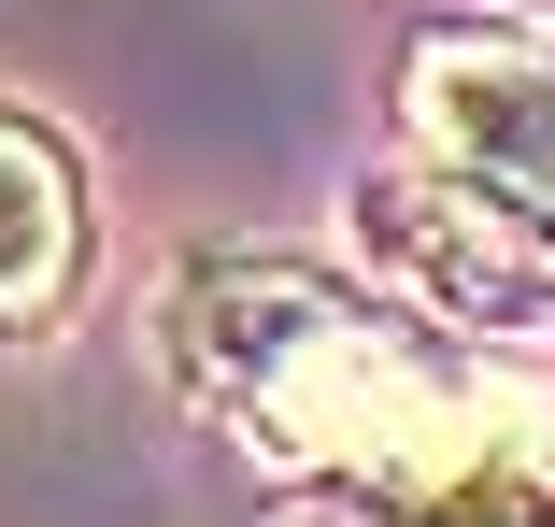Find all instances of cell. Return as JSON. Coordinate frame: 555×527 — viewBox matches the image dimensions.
<instances>
[{"label":"cell","instance_id":"cell-1","mask_svg":"<svg viewBox=\"0 0 555 527\" xmlns=\"http://www.w3.org/2000/svg\"><path fill=\"white\" fill-rule=\"evenodd\" d=\"M157 357L199 413L385 513H555V385L499 371L485 343H427L285 257H214L171 285Z\"/></svg>","mask_w":555,"mask_h":527},{"label":"cell","instance_id":"cell-5","mask_svg":"<svg viewBox=\"0 0 555 527\" xmlns=\"http://www.w3.org/2000/svg\"><path fill=\"white\" fill-rule=\"evenodd\" d=\"M513 15H541V29H555V0H513Z\"/></svg>","mask_w":555,"mask_h":527},{"label":"cell","instance_id":"cell-3","mask_svg":"<svg viewBox=\"0 0 555 527\" xmlns=\"http://www.w3.org/2000/svg\"><path fill=\"white\" fill-rule=\"evenodd\" d=\"M399 100H413V143L441 171L513 185V200H555V57L485 43V29H441V43H413Z\"/></svg>","mask_w":555,"mask_h":527},{"label":"cell","instance_id":"cell-2","mask_svg":"<svg viewBox=\"0 0 555 527\" xmlns=\"http://www.w3.org/2000/svg\"><path fill=\"white\" fill-rule=\"evenodd\" d=\"M357 243L371 271L427 313V329H470V343H555V200L470 185V171H385L357 185Z\"/></svg>","mask_w":555,"mask_h":527},{"label":"cell","instance_id":"cell-4","mask_svg":"<svg viewBox=\"0 0 555 527\" xmlns=\"http://www.w3.org/2000/svg\"><path fill=\"white\" fill-rule=\"evenodd\" d=\"M86 271V157L43 115H0V329H43Z\"/></svg>","mask_w":555,"mask_h":527}]
</instances>
